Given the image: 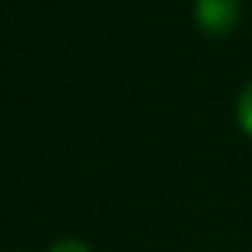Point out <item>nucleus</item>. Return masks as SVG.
<instances>
[{
    "label": "nucleus",
    "instance_id": "nucleus-1",
    "mask_svg": "<svg viewBox=\"0 0 252 252\" xmlns=\"http://www.w3.org/2000/svg\"><path fill=\"white\" fill-rule=\"evenodd\" d=\"M243 0H195V23L208 38H227L236 32Z\"/></svg>",
    "mask_w": 252,
    "mask_h": 252
},
{
    "label": "nucleus",
    "instance_id": "nucleus-2",
    "mask_svg": "<svg viewBox=\"0 0 252 252\" xmlns=\"http://www.w3.org/2000/svg\"><path fill=\"white\" fill-rule=\"evenodd\" d=\"M236 122H240V128L252 137V80L243 86L240 99H236Z\"/></svg>",
    "mask_w": 252,
    "mask_h": 252
},
{
    "label": "nucleus",
    "instance_id": "nucleus-3",
    "mask_svg": "<svg viewBox=\"0 0 252 252\" xmlns=\"http://www.w3.org/2000/svg\"><path fill=\"white\" fill-rule=\"evenodd\" d=\"M48 252H93V249L86 246V243H80V240H58Z\"/></svg>",
    "mask_w": 252,
    "mask_h": 252
}]
</instances>
